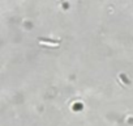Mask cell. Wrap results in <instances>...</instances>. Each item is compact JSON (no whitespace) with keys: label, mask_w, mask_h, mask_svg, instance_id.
<instances>
[{"label":"cell","mask_w":133,"mask_h":126,"mask_svg":"<svg viewBox=\"0 0 133 126\" xmlns=\"http://www.w3.org/2000/svg\"><path fill=\"white\" fill-rule=\"evenodd\" d=\"M57 2H59V0H57Z\"/></svg>","instance_id":"1"}]
</instances>
